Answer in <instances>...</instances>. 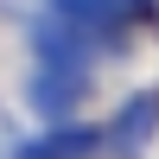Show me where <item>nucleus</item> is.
<instances>
[{
  "label": "nucleus",
  "mask_w": 159,
  "mask_h": 159,
  "mask_svg": "<svg viewBox=\"0 0 159 159\" xmlns=\"http://www.w3.org/2000/svg\"><path fill=\"white\" fill-rule=\"evenodd\" d=\"M153 121H159V96H140L134 108L121 115V134H127V140H134V147H140V140L153 134Z\"/></svg>",
  "instance_id": "1"
}]
</instances>
